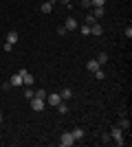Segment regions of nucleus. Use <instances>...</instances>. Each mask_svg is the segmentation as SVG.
Masks as SVG:
<instances>
[{"instance_id":"obj_22","label":"nucleus","mask_w":132,"mask_h":147,"mask_svg":"<svg viewBox=\"0 0 132 147\" xmlns=\"http://www.w3.org/2000/svg\"><path fill=\"white\" fill-rule=\"evenodd\" d=\"M79 31H82L84 35H90V26H88V24H82V26H79Z\"/></svg>"},{"instance_id":"obj_25","label":"nucleus","mask_w":132,"mask_h":147,"mask_svg":"<svg viewBox=\"0 0 132 147\" xmlns=\"http://www.w3.org/2000/svg\"><path fill=\"white\" fill-rule=\"evenodd\" d=\"M13 51V44H9V42H5V53H11Z\"/></svg>"},{"instance_id":"obj_2","label":"nucleus","mask_w":132,"mask_h":147,"mask_svg":"<svg viewBox=\"0 0 132 147\" xmlns=\"http://www.w3.org/2000/svg\"><path fill=\"white\" fill-rule=\"evenodd\" d=\"M29 101H31V110L33 112H42L44 108H46V101L40 99V97H33V99H29Z\"/></svg>"},{"instance_id":"obj_26","label":"nucleus","mask_w":132,"mask_h":147,"mask_svg":"<svg viewBox=\"0 0 132 147\" xmlns=\"http://www.w3.org/2000/svg\"><path fill=\"white\" fill-rule=\"evenodd\" d=\"M66 33H68V31H66V26H60V29H57V35H66Z\"/></svg>"},{"instance_id":"obj_16","label":"nucleus","mask_w":132,"mask_h":147,"mask_svg":"<svg viewBox=\"0 0 132 147\" xmlns=\"http://www.w3.org/2000/svg\"><path fill=\"white\" fill-rule=\"evenodd\" d=\"M55 108H57V112H60V114H66V112H68V105H64V101H62V103H57Z\"/></svg>"},{"instance_id":"obj_7","label":"nucleus","mask_w":132,"mask_h":147,"mask_svg":"<svg viewBox=\"0 0 132 147\" xmlns=\"http://www.w3.org/2000/svg\"><path fill=\"white\" fill-rule=\"evenodd\" d=\"M64 26H66V31H75V29H77L79 24H77V20H75V18H66Z\"/></svg>"},{"instance_id":"obj_10","label":"nucleus","mask_w":132,"mask_h":147,"mask_svg":"<svg viewBox=\"0 0 132 147\" xmlns=\"http://www.w3.org/2000/svg\"><path fill=\"white\" fill-rule=\"evenodd\" d=\"M18 40H20V35L16 33V31H11V33H7V42H9V44H16Z\"/></svg>"},{"instance_id":"obj_21","label":"nucleus","mask_w":132,"mask_h":147,"mask_svg":"<svg viewBox=\"0 0 132 147\" xmlns=\"http://www.w3.org/2000/svg\"><path fill=\"white\" fill-rule=\"evenodd\" d=\"M33 94H35V90H31V88H24V97H26V99H33Z\"/></svg>"},{"instance_id":"obj_1","label":"nucleus","mask_w":132,"mask_h":147,"mask_svg":"<svg viewBox=\"0 0 132 147\" xmlns=\"http://www.w3.org/2000/svg\"><path fill=\"white\" fill-rule=\"evenodd\" d=\"M110 136H112V141L117 143V145H126V138H123V129H121L119 125H112V127H110Z\"/></svg>"},{"instance_id":"obj_9","label":"nucleus","mask_w":132,"mask_h":147,"mask_svg":"<svg viewBox=\"0 0 132 147\" xmlns=\"http://www.w3.org/2000/svg\"><path fill=\"white\" fill-rule=\"evenodd\" d=\"M104 13H106V9H104V7H93V16H95L97 20L104 18Z\"/></svg>"},{"instance_id":"obj_17","label":"nucleus","mask_w":132,"mask_h":147,"mask_svg":"<svg viewBox=\"0 0 132 147\" xmlns=\"http://www.w3.org/2000/svg\"><path fill=\"white\" fill-rule=\"evenodd\" d=\"M46 94H49V92L44 90V88H38V90H35V94H33V97H40V99H46Z\"/></svg>"},{"instance_id":"obj_27","label":"nucleus","mask_w":132,"mask_h":147,"mask_svg":"<svg viewBox=\"0 0 132 147\" xmlns=\"http://www.w3.org/2000/svg\"><path fill=\"white\" fill-rule=\"evenodd\" d=\"M82 7H84V9H90L93 5H90V0H82Z\"/></svg>"},{"instance_id":"obj_4","label":"nucleus","mask_w":132,"mask_h":147,"mask_svg":"<svg viewBox=\"0 0 132 147\" xmlns=\"http://www.w3.org/2000/svg\"><path fill=\"white\" fill-rule=\"evenodd\" d=\"M60 145H62V147H70V145H75V138H73V134H70V132H64L62 138H60Z\"/></svg>"},{"instance_id":"obj_11","label":"nucleus","mask_w":132,"mask_h":147,"mask_svg":"<svg viewBox=\"0 0 132 147\" xmlns=\"http://www.w3.org/2000/svg\"><path fill=\"white\" fill-rule=\"evenodd\" d=\"M70 134H73V138H75V141H82V138H84V129H82V127H75Z\"/></svg>"},{"instance_id":"obj_18","label":"nucleus","mask_w":132,"mask_h":147,"mask_svg":"<svg viewBox=\"0 0 132 147\" xmlns=\"http://www.w3.org/2000/svg\"><path fill=\"white\" fill-rule=\"evenodd\" d=\"M60 94H62V99H70V97H73V90H70V88H64Z\"/></svg>"},{"instance_id":"obj_29","label":"nucleus","mask_w":132,"mask_h":147,"mask_svg":"<svg viewBox=\"0 0 132 147\" xmlns=\"http://www.w3.org/2000/svg\"><path fill=\"white\" fill-rule=\"evenodd\" d=\"M60 2H64V5H70V0H60Z\"/></svg>"},{"instance_id":"obj_13","label":"nucleus","mask_w":132,"mask_h":147,"mask_svg":"<svg viewBox=\"0 0 132 147\" xmlns=\"http://www.w3.org/2000/svg\"><path fill=\"white\" fill-rule=\"evenodd\" d=\"M101 33H104V29H101V26L95 22V24L90 26V35H101Z\"/></svg>"},{"instance_id":"obj_19","label":"nucleus","mask_w":132,"mask_h":147,"mask_svg":"<svg viewBox=\"0 0 132 147\" xmlns=\"http://www.w3.org/2000/svg\"><path fill=\"white\" fill-rule=\"evenodd\" d=\"M95 59L99 61V64H106V61H108V53H99V55L95 57Z\"/></svg>"},{"instance_id":"obj_8","label":"nucleus","mask_w":132,"mask_h":147,"mask_svg":"<svg viewBox=\"0 0 132 147\" xmlns=\"http://www.w3.org/2000/svg\"><path fill=\"white\" fill-rule=\"evenodd\" d=\"M86 68L95 73V70H99V68H101V64H99L97 59H88V61H86Z\"/></svg>"},{"instance_id":"obj_12","label":"nucleus","mask_w":132,"mask_h":147,"mask_svg":"<svg viewBox=\"0 0 132 147\" xmlns=\"http://www.w3.org/2000/svg\"><path fill=\"white\" fill-rule=\"evenodd\" d=\"M40 11H42V13H51V11H53V5L46 0V2H42V5H40Z\"/></svg>"},{"instance_id":"obj_15","label":"nucleus","mask_w":132,"mask_h":147,"mask_svg":"<svg viewBox=\"0 0 132 147\" xmlns=\"http://www.w3.org/2000/svg\"><path fill=\"white\" fill-rule=\"evenodd\" d=\"M95 22H97V18H95L93 13H88V16H86V22H84V24H88V26H93Z\"/></svg>"},{"instance_id":"obj_30","label":"nucleus","mask_w":132,"mask_h":147,"mask_svg":"<svg viewBox=\"0 0 132 147\" xmlns=\"http://www.w3.org/2000/svg\"><path fill=\"white\" fill-rule=\"evenodd\" d=\"M2 121H5V117H2V112H0V123H2Z\"/></svg>"},{"instance_id":"obj_6","label":"nucleus","mask_w":132,"mask_h":147,"mask_svg":"<svg viewBox=\"0 0 132 147\" xmlns=\"http://www.w3.org/2000/svg\"><path fill=\"white\" fill-rule=\"evenodd\" d=\"M9 84H11L13 88H20V86H22V75H20V73L11 75V79H9Z\"/></svg>"},{"instance_id":"obj_14","label":"nucleus","mask_w":132,"mask_h":147,"mask_svg":"<svg viewBox=\"0 0 132 147\" xmlns=\"http://www.w3.org/2000/svg\"><path fill=\"white\" fill-rule=\"evenodd\" d=\"M117 125H119V127L123 129V132H126V129H130V121H128V119H121V121L117 123Z\"/></svg>"},{"instance_id":"obj_3","label":"nucleus","mask_w":132,"mask_h":147,"mask_svg":"<svg viewBox=\"0 0 132 147\" xmlns=\"http://www.w3.org/2000/svg\"><path fill=\"white\" fill-rule=\"evenodd\" d=\"M44 101H46V103H49V105H57V103H62L64 99H62V94H60V92H49Z\"/></svg>"},{"instance_id":"obj_23","label":"nucleus","mask_w":132,"mask_h":147,"mask_svg":"<svg viewBox=\"0 0 132 147\" xmlns=\"http://www.w3.org/2000/svg\"><path fill=\"white\" fill-rule=\"evenodd\" d=\"M90 5H93V7H104V5H106V0H90Z\"/></svg>"},{"instance_id":"obj_24","label":"nucleus","mask_w":132,"mask_h":147,"mask_svg":"<svg viewBox=\"0 0 132 147\" xmlns=\"http://www.w3.org/2000/svg\"><path fill=\"white\" fill-rule=\"evenodd\" d=\"M110 141H112V136H110V134H104V136H101V143H106V145H108Z\"/></svg>"},{"instance_id":"obj_5","label":"nucleus","mask_w":132,"mask_h":147,"mask_svg":"<svg viewBox=\"0 0 132 147\" xmlns=\"http://www.w3.org/2000/svg\"><path fill=\"white\" fill-rule=\"evenodd\" d=\"M20 75H22V84H24V86H33V84H35V77H33L29 70H24V68H22V70H20Z\"/></svg>"},{"instance_id":"obj_20","label":"nucleus","mask_w":132,"mask_h":147,"mask_svg":"<svg viewBox=\"0 0 132 147\" xmlns=\"http://www.w3.org/2000/svg\"><path fill=\"white\" fill-rule=\"evenodd\" d=\"M95 77H97V79H106V73H104V70H101V68H99V70H95Z\"/></svg>"},{"instance_id":"obj_28","label":"nucleus","mask_w":132,"mask_h":147,"mask_svg":"<svg viewBox=\"0 0 132 147\" xmlns=\"http://www.w3.org/2000/svg\"><path fill=\"white\" fill-rule=\"evenodd\" d=\"M126 35H128V40L132 37V26H126Z\"/></svg>"}]
</instances>
